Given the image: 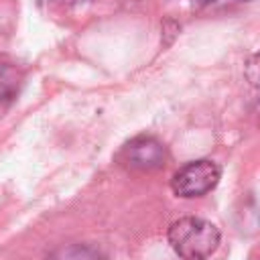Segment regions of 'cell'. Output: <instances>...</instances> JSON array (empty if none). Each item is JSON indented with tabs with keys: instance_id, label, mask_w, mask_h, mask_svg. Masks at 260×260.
<instances>
[{
	"instance_id": "cell-7",
	"label": "cell",
	"mask_w": 260,
	"mask_h": 260,
	"mask_svg": "<svg viewBox=\"0 0 260 260\" xmlns=\"http://www.w3.org/2000/svg\"><path fill=\"white\" fill-rule=\"evenodd\" d=\"M53 2H59V4H81V2H89V0H53Z\"/></svg>"
},
{
	"instance_id": "cell-3",
	"label": "cell",
	"mask_w": 260,
	"mask_h": 260,
	"mask_svg": "<svg viewBox=\"0 0 260 260\" xmlns=\"http://www.w3.org/2000/svg\"><path fill=\"white\" fill-rule=\"evenodd\" d=\"M116 160H118V165H122L128 171L150 173L165 165L167 148L158 138L140 134V136H134L132 140H128L120 148V152L116 154Z\"/></svg>"
},
{
	"instance_id": "cell-1",
	"label": "cell",
	"mask_w": 260,
	"mask_h": 260,
	"mask_svg": "<svg viewBox=\"0 0 260 260\" xmlns=\"http://www.w3.org/2000/svg\"><path fill=\"white\" fill-rule=\"evenodd\" d=\"M167 240L179 258L205 260L219 248L221 234L215 223L203 217H181L171 223Z\"/></svg>"
},
{
	"instance_id": "cell-8",
	"label": "cell",
	"mask_w": 260,
	"mask_h": 260,
	"mask_svg": "<svg viewBox=\"0 0 260 260\" xmlns=\"http://www.w3.org/2000/svg\"><path fill=\"white\" fill-rule=\"evenodd\" d=\"M244 2H250V0H244Z\"/></svg>"
},
{
	"instance_id": "cell-5",
	"label": "cell",
	"mask_w": 260,
	"mask_h": 260,
	"mask_svg": "<svg viewBox=\"0 0 260 260\" xmlns=\"http://www.w3.org/2000/svg\"><path fill=\"white\" fill-rule=\"evenodd\" d=\"M51 260H104V256L91 244H71L57 250Z\"/></svg>"
},
{
	"instance_id": "cell-4",
	"label": "cell",
	"mask_w": 260,
	"mask_h": 260,
	"mask_svg": "<svg viewBox=\"0 0 260 260\" xmlns=\"http://www.w3.org/2000/svg\"><path fill=\"white\" fill-rule=\"evenodd\" d=\"M24 75L12 63H0V108L14 102L22 87Z\"/></svg>"
},
{
	"instance_id": "cell-6",
	"label": "cell",
	"mask_w": 260,
	"mask_h": 260,
	"mask_svg": "<svg viewBox=\"0 0 260 260\" xmlns=\"http://www.w3.org/2000/svg\"><path fill=\"white\" fill-rule=\"evenodd\" d=\"M234 0H197V4L207 6V8H217V6H228Z\"/></svg>"
},
{
	"instance_id": "cell-2",
	"label": "cell",
	"mask_w": 260,
	"mask_h": 260,
	"mask_svg": "<svg viewBox=\"0 0 260 260\" xmlns=\"http://www.w3.org/2000/svg\"><path fill=\"white\" fill-rule=\"evenodd\" d=\"M219 177H221V171L213 160H207V158L191 160L173 175L171 189L179 197L193 199L215 189V185L219 183Z\"/></svg>"
}]
</instances>
